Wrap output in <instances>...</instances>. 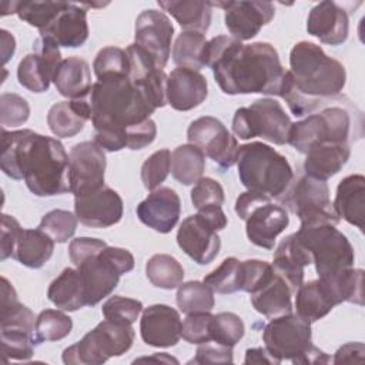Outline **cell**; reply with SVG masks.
I'll use <instances>...</instances> for the list:
<instances>
[{"label": "cell", "mask_w": 365, "mask_h": 365, "mask_svg": "<svg viewBox=\"0 0 365 365\" xmlns=\"http://www.w3.org/2000/svg\"><path fill=\"white\" fill-rule=\"evenodd\" d=\"M228 220L221 207H207L187 217L177 232L178 247L198 265H207L218 255L221 238L218 231L224 230Z\"/></svg>", "instance_id": "ba28073f"}, {"label": "cell", "mask_w": 365, "mask_h": 365, "mask_svg": "<svg viewBox=\"0 0 365 365\" xmlns=\"http://www.w3.org/2000/svg\"><path fill=\"white\" fill-rule=\"evenodd\" d=\"M141 361H160V362H174V364H178V361L173 356H168L165 352L163 354H155L154 356H147V358H140V359H135L134 362H141Z\"/></svg>", "instance_id": "03108f58"}, {"label": "cell", "mask_w": 365, "mask_h": 365, "mask_svg": "<svg viewBox=\"0 0 365 365\" xmlns=\"http://www.w3.org/2000/svg\"><path fill=\"white\" fill-rule=\"evenodd\" d=\"M93 68L97 80L108 76H128L130 58L125 48L107 46L97 53Z\"/></svg>", "instance_id": "bcb514c9"}, {"label": "cell", "mask_w": 365, "mask_h": 365, "mask_svg": "<svg viewBox=\"0 0 365 365\" xmlns=\"http://www.w3.org/2000/svg\"><path fill=\"white\" fill-rule=\"evenodd\" d=\"M16 7H17V1H3L1 3V16L16 14Z\"/></svg>", "instance_id": "003e7915"}, {"label": "cell", "mask_w": 365, "mask_h": 365, "mask_svg": "<svg viewBox=\"0 0 365 365\" xmlns=\"http://www.w3.org/2000/svg\"><path fill=\"white\" fill-rule=\"evenodd\" d=\"M265 349L281 364L287 359L299 364L312 346L311 322L298 314H285L272 318L262 331Z\"/></svg>", "instance_id": "4fadbf2b"}, {"label": "cell", "mask_w": 365, "mask_h": 365, "mask_svg": "<svg viewBox=\"0 0 365 365\" xmlns=\"http://www.w3.org/2000/svg\"><path fill=\"white\" fill-rule=\"evenodd\" d=\"M204 170L205 155L198 147L188 143L178 145L171 153V174L180 184H195L200 178H202Z\"/></svg>", "instance_id": "8d00e7d4"}, {"label": "cell", "mask_w": 365, "mask_h": 365, "mask_svg": "<svg viewBox=\"0 0 365 365\" xmlns=\"http://www.w3.org/2000/svg\"><path fill=\"white\" fill-rule=\"evenodd\" d=\"M212 315L210 312H192L187 314L181 325V338L190 344H202L211 341V324Z\"/></svg>", "instance_id": "11a10c76"}, {"label": "cell", "mask_w": 365, "mask_h": 365, "mask_svg": "<svg viewBox=\"0 0 365 365\" xmlns=\"http://www.w3.org/2000/svg\"><path fill=\"white\" fill-rule=\"evenodd\" d=\"M0 342L4 359L16 361L30 359L37 345L34 334L20 329H0Z\"/></svg>", "instance_id": "f6af8a7d"}, {"label": "cell", "mask_w": 365, "mask_h": 365, "mask_svg": "<svg viewBox=\"0 0 365 365\" xmlns=\"http://www.w3.org/2000/svg\"><path fill=\"white\" fill-rule=\"evenodd\" d=\"M305 155V175L327 181L346 164L351 155V147L349 143H322L311 148Z\"/></svg>", "instance_id": "f1b7e54d"}, {"label": "cell", "mask_w": 365, "mask_h": 365, "mask_svg": "<svg viewBox=\"0 0 365 365\" xmlns=\"http://www.w3.org/2000/svg\"><path fill=\"white\" fill-rule=\"evenodd\" d=\"M335 305L328 287L319 278L302 282L295 291V311L309 322L324 318Z\"/></svg>", "instance_id": "d6a6232c"}, {"label": "cell", "mask_w": 365, "mask_h": 365, "mask_svg": "<svg viewBox=\"0 0 365 365\" xmlns=\"http://www.w3.org/2000/svg\"><path fill=\"white\" fill-rule=\"evenodd\" d=\"M144 307L141 301L134 298H125L121 295H114V297H110L103 304L101 312L106 319L133 325L138 319Z\"/></svg>", "instance_id": "f907efd6"}, {"label": "cell", "mask_w": 365, "mask_h": 365, "mask_svg": "<svg viewBox=\"0 0 365 365\" xmlns=\"http://www.w3.org/2000/svg\"><path fill=\"white\" fill-rule=\"evenodd\" d=\"M238 177L248 191L279 198L294 180L288 160L272 147L252 141L238 147Z\"/></svg>", "instance_id": "5b68a950"}, {"label": "cell", "mask_w": 365, "mask_h": 365, "mask_svg": "<svg viewBox=\"0 0 365 365\" xmlns=\"http://www.w3.org/2000/svg\"><path fill=\"white\" fill-rule=\"evenodd\" d=\"M207 78L195 70L177 67L167 78V104L177 111H190L205 101Z\"/></svg>", "instance_id": "d4e9b609"}, {"label": "cell", "mask_w": 365, "mask_h": 365, "mask_svg": "<svg viewBox=\"0 0 365 365\" xmlns=\"http://www.w3.org/2000/svg\"><path fill=\"white\" fill-rule=\"evenodd\" d=\"M77 217L76 214L67 211V210H51L47 214L43 215L38 228L47 232L54 242H66L68 241L76 230H77Z\"/></svg>", "instance_id": "c3c4849f"}, {"label": "cell", "mask_w": 365, "mask_h": 365, "mask_svg": "<svg viewBox=\"0 0 365 365\" xmlns=\"http://www.w3.org/2000/svg\"><path fill=\"white\" fill-rule=\"evenodd\" d=\"M244 364H279V362L264 346V348L247 349Z\"/></svg>", "instance_id": "be15d7a7"}, {"label": "cell", "mask_w": 365, "mask_h": 365, "mask_svg": "<svg viewBox=\"0 0 365 365\" xmlns=\"http://www.w3.org/2000/svg\"><path fill=\"white\" fill-rule=\"evenodd\" d=\"M275 274L272 265L261 259L241 261V291L254 292Z\"/></svg>", "instance_id": "f5cc1de1"}, {"label": "cell", "mask_w": 365, "mask_h": 365, "mask_svg": "<svg viewBox=\"0 0 365 365\" xmlns=\"http://www.w3.org/2000/svg\"><path fill=\"white\" fill-rule=\"evenodd\" d=\"M307 31L324 44L339 46L348 38V13L335 1H321L308 14Z\"/></svg>", "instance_id": "603a6c76"}, {"label": "cell", "mask_w": 365, "mask_h": 365, "mask_svg": "<svg viewBox=\"0 0 365 365\" xmlns=\"http://www.w3.org/2000/svg\"><path fill=\"white\" fill-rule=\"evenodd\" d=\"M250 295L255 311L267 318H275L292 312V291L277 272Z\"/></svg>", "instance_id": "4dcf8cb0"}, {"label": "cell", "mask_w": 365, "mask_h": 365, "mask_svg": "<svg viewBox=\"0 0 365 365\" xmlns=\"http://www.w3.org/2000/svg\"><path fill=\"white\" fill-rule=\"evenodd\" d=\"M135 212L148 228L160 234H168L178 222L181 200L173 188L158 187L137 205Z\"/></svg>", "instance_id": "7402d4cb"}, {"label": "cell", "mask_w": 365, "mask_h": 365, "mask_svg": "<svg viewBox=\"0 0 365 365\" xmlns=\"http://www.w3.org/2000/svg\"><path fill=\"white\" fill-rule=\"evenodd\" d=\"M171 171V153L168 148L153 153L141 165V181L150 191L158 188Z\"/></svg>", "instance_id": "681fc988"}, {"label": "cell", "mask_w": 365, "mask_h": 365, "mask_svg": "<svg viewBox=\"0 0 365 365\" xmlns=\"http://www.w3.org/2000/svg\"><path fill=\"white\" fill-rule=\"evenodd\" d=\"M204 63L222 93L230 96L258 93L281 97L288 71L269 43L242 44L228 36L207 41Z\"/></svg>", "instance_id": "6da1fadb"}, {"label": "cell", "mask_w": 365, "mask_h": 365, "mask_svg": "<svg viewBox=\"0 0 365 365\" xmlns=\"http://www.w3.org/2000/svg\"><path fill=\"white\" fill-rule=\"evenodd\" d=\"M177 305L181 312H210L214 305V291L204 282L188 281L178 287L177 289Z\"/></svg>", "instance_id": "60d3db41"}, {"label": "cell", "mask_w": 365, "mask_h": 365, "mask_svg": "<svg viewBox=\"0 0 365 365\" xmlns=\"http://www.w3.org/2000/svg\"><path fill=\"white\" fill-rule=\"evenodd\" d=\"M158 6L171 14L184 31L205 33L212 19V6L201 0H160Z\"/></svg>", "instance_id": "836d02e7"}, {"label": "cell", "mask_w": 365, "mask_h": 365, "mask_svg": "<svg viewBox=\"0 0 365 365\" xmlns=\"http://www.w3.org/2000/svg\"><path fill=\"white\" fill-rule=\"evenodd\" d=\"M267 200H272V198H269L268 195L255 192V191H245V192H241L240 197H238L237 201H235V212H237V215L244 221L245 217L248 215V212H250L257 204H259V202H262V201H267Z\"/></svg>", "instance_id": "6125c7cd"}, {"label": "cell", "mask_w": 365, "mask_h": 365, "mask_svg": "<svg viewBox=\"0 0 365 365\" xmlns=\"http://www.w3.org/2000/svg\"><path fill=\"white\" fill-rule=\"evenodd\" d=\"M194 364H232V348L218 344L215 341H207L198 344L195 358L191 361Z\"/></svg>", "instance_id": "9f6ffc18"}, {"label": "cell", "mask_w": 365, "mask_h": 365, "mask_svg": "<svg viewBox=\"0 0 365 365\" xmlns=\"http://www.w3.org/2000/svg\"><path fill=\"white\" fill-rule=\"evenodd\" d=\"M365 354V346L362 342H348L342 345L332 359L334 364H346V362H362Z\"/></svg>", "instance_id": "94428289"}, {"label": "cell", "mask_w": 365, "mask_h": 365, "mask_svg": "<svg viewBox=\"0 0 365 365\" xmlns=\"http://www.w3.org/2000/svg\"><path fill=\"white\" fill-rule=\"evenodd\" d=\"M73 329L71 318L58 309H44L36 318V341L37 344L60 341Z\"/></svg>", "instance_id": "b9f144b4"}, {"label": "cell", "mask_w": 365, "mask_h": 365, "mask_svg": "<svg viewBox=\"0 0 365 365\" xmlns=\"http://www.w3.org/2000/svg\"><path fill=\"white\" fill-rule=\"evenodd\" d=\"M212 7L224 10L225 27L238 41L255 37L259 30L275 16V7L269 1H210Z\"/></svg>", "instance_id": "ac0fdd59"}, {"label": "cell", "mask_w": 365, "mask_h": 365, "mask_svg": "<svg viewBox=\"0 0 365 365\" xmlns=\"http://www.w3.org/2000/svg\"><path fill=\"white\" fill-rule=\"evenodd\" d=\"M187 140L224 170L237 163L238 141L215 117L204 115L194 120L187 130Z\"/></svg>", "instance_id": "5bb4252c"}, {"label": "cell", "mask_w": 365, "mask_h": 365, "mask_svg": "<svg viewBox=\"0 0 365 365\" xmlns=\"http://www.w3.org/2000/svg\"><path fill=\"white\" fill-rule=\"evenodd\" d=\"M94 141L106 151L127 147V130L150 118L155 108L128 76L97 80L88 94Z\"/></svg>", "instance_id": "3957f363"}, {"label": "cell", "mask_w": 365, "mask_h": 365, "mask_svg": "<svg viewBox=\"0 0 365 365\" xmlns=\"http://www.w3.org/2000/svg\"><path fill=\"white\" fill-rule=\"evenodd\" d=\"M0 329H20L34 334L36 318L30 308L17 299L16 289L6 277H1ZM36 335V334H34Z\"/></svg>", "instance_id": "d590c367"}, {"label": "cell", "mask_w": 365, "mask_h": 365, "mask_svg": "<svg viewBox=\"0 0 365 365\" xmlns=\"http://www.w3.org/2000/svg\"><path fill=\"white\" fill-rule=\"evenodd\" d=\"M47 298L58 309L67 312H74L87 307L84 284L78 269L64 268L48 285Z\"/></svg>", "instance_id": "1f68e13d"}, {"label": "cell", "mask_w": 365, "mask_h": 365, "mask_svg": "<svg viewBox=\"0 0 365 365\" xmlns=\"http://www.w3.org/2000/svg\"><path fill=\"white\" fill-rule=\"evenodd\" d=\"M339 218L364 231L365 220V177L352 174L342 178L332 202Z\"/></svg>", "instance_id": "83f0119b"}, {"label": "cell", "mask_w": 365, "mask_h": 365, "mask_svg": "<svg viewBox=\"0 0 365 365\" xmlns=\"http://www.w3.org/2000/svg\"><path fill=\"white\" fill-rule=\"evenodd\" d=\"M289 67L281 98L295 117L311 114L338 97L346 83L342 63L311 41H299L291 48Z\"/></svg>", "instance_id": "277c9868"}, {"label": "cell", "mask_w": 365, "mask_h": 365, "mask_svg": "<svg viewBox=\"0 0 365 365\" xmlns=\"http://www.w3.org/2000/svg\"><path fill=\"white\" fill-rule=\"evenodd\" d=\"M133 268L134 257L128 250L108 245L77 265L84 284L87 305L94 307L108 297L118 285L120 277Z\"/></svg>", "instance_id": "9c48e42d"}, {"label": "cell", "mask_w": 365, "mask_h": 365, "mask_svg": "<svg viewBox=\"0 0 365 365\" xmlns=\"http://www.w3.org/2000/svg\"><path fill=\"white\" fill-rule=\"evenodd\" d=\"M1 171L13 180H24L37 197L70 192L68 155L64 145L53 137L33 130H1Z\"/></svg>", "instance_id": "7a4b0ae2"}, {"label": "cell", "mask_w": 365, "mask_h": 365, "mask_svg": "<svg viewBox=\"0 0 365 365\" xmlns=\"http://www.w3.org/2000/svg\"><path fill=\"white\" fill-rule=\"evenodd\" d=\"M207 40L202 33L198 31H181L175 38L171 50V57L174 64L178 67L191 68L200 71L205 67L204 51Z\"/></svg>", "instance_id": "f35d334b"}, {"label": "cell", "mask_w": 365, "mask_h": 365, "mask_svg": "<svg viewBox=\"0 0 365 365\" xmlns=\"http://www.w3.org/2000/svg\"><path fill=\"white\" fill-rule=\"evenodd\" d=\"M202 282L218 294L241 291V261L235 257L225 258L214 271L204 277Z\"/></svg>", "instance_id": "7bdbcfd3"}, {"label": "cell", "mask_w": 365, "mask_h": 365, "mask_svg": "<svg viewBox=\"0 0 365 365\" xmlns=\"http://www.w3.org/2000/svg\"><path fill=\"white\" fill-rule=\"evenodd\" d=\"M1 54H3V63L6 64L10 57H13L14 50H16V40L14 37L7 31L1 30Z\"/></svg>", "instance_id": "e7e4bbea"}, {"label": "cell", "mask_w": 365, "mask_h": 365, "mask_svg": "<svg viewBox=\"0 0 365 365\" xmlns=\"http://www.w3.org/2000/svg\"><path fill=\"white\" fill-rule=\"evenodd\" d=\"M54 240L40 230H23L14 248L13 258L27 268H41L53 255Z\"/></svg>", "instance_id": "e575fe53"}, {"label": "cell", "mask_w": 365, "mask_h": 365, "mask_svg": "<svg viewBox=\"0 0 365 365\" xmlns=\"http://www.w3.org/2000/svg\"><path fill=\"white\" fill-rule=\"evenodd\" d=\"M351 114L346 108L332 106L311 114L301 121L292 123L288 144L298 153L307 154L322 143H349L352 133Z\"/></svg>", "instance_id": "8fae6325"}, {"label": "cell", "mask_w": 365, "mask_h": 365, "mask_svg": "<svg viewBox=\"0 0 365 365\" xmlns=\"http://www.w3.org/2000/svg\"><path fill=\"white\" fill-rule=\"evenodd\" d=\"M210 329L212 341L231 348L240 342L245 332L242 319L234 312H220L212 315Z\"/></svg>", "instance_id": "7dc6e473"}, {"label": "cell", "mask_w": 365, "mask_h": 365, "mask_svg": "<svg viewBox=\"0 0 365 365\" xmlns=\"http://www.w3.org/2000/svg\"><path fill=\"white\" fill-rule=\"evenodd\" d=\"M155 135H157V125L151 118H148L127 130V148L141 150L150 145L155 140Z\"/></svg>", "instance_id": "91938a15"}, {"label": "cell", "mask_w": 365, "mask_h": 365, "mask_svg": "<svg viewBox=\"0 0 365 365\" xmlns=\"http://www.w3.org/2000/svg\"><path fill=\"white\" fill-rule=\"evenodd\" d=\"M135 332L130 324L104 319L78 342L63 352L67 365H101L111 356L125 354L134 342Z\"/></svg>", "instance_id": "8992f818"}, {"label": "cell", "mask_w": 365, "mask_h": 365, "mask_svg": "<svg viewBox=\"0 0 365 365\" xmlns=\"http://www.w3.org/2000/svg\"><path fill=\"white\" fill-rule=\"evenodd\" d=\"M30 117V106L26 98L16 93H3L0 96V124L4 127H17Z\"/></svg>", "instance_id": "816d5d0a"}, {"label": "cell", "mask_w": 365, "mask_h": 365, "mask_svg": "<svg viewBox=\"0 0 365 365\" xmlns=\"http://www.w3.org/2000/svg\"><path fill=\"white\" fill-rule=\"evenodd\" d=\"M90 97L60 101L50 107L47 124L50 131L58 138H70L78 134L87 120H91Z\"/></svg>", "instance_id": "4316f807"}, {"label": "cell", "mask_w": 365, "mask_h": 365, "mask_svg": "<svg viewBox=\"0 0 365 365\" xmlns=\"http://www.w3.org/2000/svg\"><path fill=\"white\" fill-rule=\"evenodd\" d=\"M295 234L311 254L319 278H329L354 267V247L336 225L315 224L299 227Z\"/></svg>", "instance_id": "52a82bcc"}, {"label": "cell", "mask_w": 365, "mask_h": 365, "mask_svg": "<svg viewBox=\"0 0 365 365\" xmlns=\"http://www.w3.org/2000/svg\"><path fill=\"white\" fill-rule=\"evenodd\" d=\"M21 231L23 228L14 217L9 214L1 215V235H0V259L1 261L10 257L13 258L16 242Z\"/></svg>", "instance_id": "6f0895ef"}, {"label": "cell", "mask_w": 365, "mask_h": 365, "mask_svg": "<svg viewBox=\"0 0 365 365\" xmlns=\"http://www.w3.org/2000/svg\"><path fill=\"white\" fill-rule=\"evenodd\" d=\"M123 211V198L106 185L74 197V214L83 225L90 228H107L120 222Z\"/></svg>", "instance_id": "d6986e66"}, {"label": "cell", "mask_w": 365, "mask_h": 365, "mask_svg": "<svg viewBox=\"0 0 365 365\" xmlns=\"http://www.w3.org/2000/svg\"><path fill=\"white\" fill-rule=\"evenodd\" d=\"M145 275L154 287L174 289L182 284L184 268L173 255L155 254L145 264Z\"/></svg>", "instance_id": "ab89813d"}, {"label": "cell", "mask_w": 365, "mask_h": 365, "mask_svg": "<svg viewBox=\"0 0 365 365\" xmlns=\"http://www.w3.org/2000/svg\"><path fill=\"white\" fill-rule=\"evenodd\" d=\"M53 83L63 97L70 100L87 97L93 88L88 63L77 56L61 60L54 73Z\"/></svg>", "instance_id": "f546056e"}, {"label": "cell", "mask_w": 365, "mask_h": 365, "mask_svg": "<svg viewBox=\"0 0 365 365\" xmlns=\"http://www.w3.org/2000/svg\"><path fill=\"white\" fill-rule=\"evenodd\" d=\"M61 63L58 46L46 37H38L33 44V53L23 57L17 66L20 86L31 93H44L53 81L54 73Z\"/></svg>", "instance_id": "2e32d148"}, {"label": "cell", "mask_w": 365, "mask_h": 365, "mask_svg": "<svg viewBox=\"0 0 365 365\" xmlns=\"http://www.w3.org/2000/svg\"><path fill=\"white\" fill-rule=\"evenodd\" d=\"M38 33L40 37L53 40L58 47L76 48L83 46L88 38L87 9L84 3L76 4L67 1L56 19Z\"/></svg>", "instance_id": "cb8c5ba5"}, {"label": "cell", "mask_w": 365, "mask_h": 365, "mask_svg": "<svg viewBox=\"0 0 365 365\" xmlns=\"http://www.w3.org/2000/svg\"><path fill=\"white\" fill-rule=\"evenodd\" d=\"M104 150L96 141H83L71 147L68 155L70 192L81 195L104 185Z\"/></svg>", "instance_id": "9a60e30c"}, {"label": "cell", "mask_w": 365, "mask_h": 365, "mask_svg": "<svg viewBox=\"0 0 365 365\" xmlns=\"http://www.w3.org/2000/svg\"><path fill=\"white\" fill-rule=\"evenodd\" d=\"M309 264H312V257L294 232L279 242L271 265L294 294L304 282V268Z\"/></svg>", "instance_id": "484cf974"}, {"label": "cell", "mask_w": 365, "mask_h": 365, "mask_svg": "<svg viewBox=\"0 0 365 365\" xmlns=\"http://www.w3.org/2000/svg\"><path fill=\"white\" fill-rule=\"evenodd\" d=\"M107 244L103 240L98 238H90V237H78L71 240L68 245V255L71 262L77 267L88 257L98 254L103 248H106Z\"/></svg>", "instance_id": "680465c9"}, {"label": "cell", "mask_w": 365, "mask_h": 365, "mask_svg": "<svg viewBox=\"0 0 365 365\" xmlns=\"http://www.w3.org/2000/svg\"><path fill=\"white\" fill-rule=\"evenodd\" d=\"M174 27L164 11L148 9L138 14L134 29V43L143 48L163 70L171 53Z\"/></svg>", "instance_id": "e0dca14e"}, {"label": "cell", "mask_w": 365, "mask_h": 365, "mask_svg": "<svg viewBox=\"0 0 365 365\" xmlns=\"http://www.w3.org/2000/svg\"><path fill=\"white\" fill-rule=\"evenodd\" d=\"M291 212L297 214L301 227L315 224L338 225V217L331 198L328 184L308 175H301L292 181L288 190L278 198Z\"/></svg>", "instance_id": "7c38bea8"}, {"label": "cell", "mask_w": 365, "mask_h": 365, "mask_svg": "<svg viewBox=\"0 0 365 365\" xmlns=\"http://www.w3.org/2000/svg\"><path fill=\"white\" fill-rule=\"evenodd\" d=\"M67 1H17L16 14L38 31L46 29Z\"/></svg>", "instance_id": "ee69618b"}, {"label": "cell", "mask_w": 365, "mask_h": 365, "mask_svg": "<svg viewBox=\"0 0 365 365\" xmlns=\"http://www.w3.org/2000/svg\"><path fill=\"white\" fill-rule=\"evenodd\" d=\"M244 221L250 242L265 250H272L277 237L288 227L289 217L285 207L267 200L257 204Z\"/></svg>", "instance_id": "ffe728a7"}, {"label": "cell", "mask_w": 365, "mask_h": 365, "mask_svg": "<svg viewBox=\"0 0 365 365\" xmlns=\"http://www.w3.org/2000/svg\"><path fill=\"white\" fill-rule=\"evenodd\" d=\"M180 312L164 304H154L143 309L140 334L143 341L154 348H170L181 338Z\"/></svg>", "instance_id": "44dd1931"}, {"label": "cell", "mask_w": 365, "mask_h": 365, "mask_svg": "<svg viewBox=\"0 0 365 365\" xmlns=\"http://www.w3.org/2000/svg\"><path fill=\"white\" fill-rule=\"evenodd\" d=\"M291 120L274 98H258L250 107H241L232 117V131L241 140L261 137L277 145L288 144Z\"/></svg>", "instance_id": "30bf717a"}, {"label": "cell", "mask_w": 365, "mask_h": 365, "mask_svg": "<svg viewBox=\"0 0 365 365\" xmlns=\"http://www.w3.org/2000/svg\"><path fill=\"white\" fill-rule=\"evenodd\" d=\"M319 279L328 287L336 305L342 302L364 305V269L352 267L334 277Z\"/></svg>", "instance_id": "74e56055"}, {"label": "cell", "mask_w": 365, "mask_h": 365, "mask_svg": "<svg viewBox=\"0 0 365 365\" xmlns=\"http://www.w3.org/2000/svg\"><path fill=\"white\" fill-rule=\"evenodd\" d=\"M222 185L210 177L200 178L191 190V202L197 210L207 207H221L224 202Z\"/></svg>", "instance_id": "db71d44e"}]
</instances>
